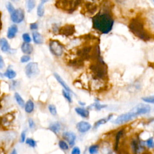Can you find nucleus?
<instances>
[{
    "label": "nucleus",
    "mask_w": 154,
    "mask_h": 154,
    "mask_svg": "<svg viewBox=\"0 0 154 154\" xmlns=\"http://www.w3.org/2000/svg\"><path fill=\"white\" fill-rule=\"evenodd\" d=\"M79 103H80V104L82 105H85V103H82L81 102H79Z\"/></svg>",
    "instance_id": "51"
},
{
    "label": "nucleus",
    "mask_w": 154,
    "mask_h": 154,
    "mask_svg": "<svg viewBox=\"0 0 154 154\" xmlns=\"http://www.w3.org/2000/svg\"><path fill=\"white\" fill-rule=\"evenodd\" d=\"M4 76L7 77V78L11 79H13L16 77V73L13 69H7L5 72L4 73Z\"/></svg>",
    "instance_id": "25"
},
{
    "label": "nucleus",
    "mask_w": 154,
    "mask_h": 154,
    "mask_svg": "<svg viewBox=\"0 0 154 154\" xmlns=\"http://www.w3.org/2000/svg\"><path fill=\"white\" fill-rule=\"evenodd\" d=\"M22 38L25 43H29L31 41V38L28 33H24L22 34Z\"/></svg>",
    "instance_id": "37"
},
{
    "label": "nucleus",
    "mask_w": 154,
    "mask_h": 154,
    "mask_svg": "<svg viewBox=\"0 0 154 154\" xmlns=\"http://www.w3.org/2000/svg\"><path fill=\"white\" fill-rule=\"evenodd\" d=\"M81 1V0H57L55 6L69 13H72L76 8Z\"/></svg>",
    "instance_id": "4"
},
{
    "label": "nucleus",
    "mask_w": 154,
    "mask_h": 154,
    "mask_svg": "<svg viewBox=\"0 0 154 154\" xmlns=\"http://www.w3.org/2000/svg\"><path fill=\"white\" fill-rule=\"evenodd\" d=\"M152 2H153V4H154V0H152Z\"/></svg>",
    "instance_id": "54"
},
{
    "label": "nucleus",
    "mask_w": 154,
    "mask_h": 154,
    "mask_svg": "<svg viewBox=\"0 0 154 154\" xmlns=\"http://www.w3.org/2000/svg\"><path fill=\"white\" fill-rule=\"evenodd\" d=\"M62 93H63V96L65 97V99L69 102H72V97L70 94V92L65 90H63L62 91Z\"/></svg>",
    "instance_id": "32"
},
{
    "label": "nucleus",
    "mask_w": 154,
    "mask_h": 154,
    "mask_svg": "<svg viewBox=\"0 0 154 154\" xmlns=\"http://www.w3.org/2000/svg\"><path fill=\"white\" fill-rule=\"evenodd\" d=\"M30 29L32 30H35L38 28V23L37 22H34V23H32L30 24L29 25Z\"/></svg>",
    "instance_id": "43"
},
{
    "label": "nucleus",
    "mask_w": 154,
    "mask_h": 154,
    "mask_svg": "<svg viewBox=\"0 0 154 154\" xmlns=\"http://www.w3.org/2000/svg\"><path fill=\"white\" fill-rule=\"evenodd\" d=\"M76 112L83 118H88L90 115V112L88 109L82 107H76L75 108Z\"/></svg>",
    "instance_id": "19"
},
{
    "label": "nucleus",
    "mask_w": 154,
    "mask_h": 154,
    "mask_svg": "<svg viewBox=\"0 0 154 154\" xmlns=\"http://www.w3.org/2000/svg\"><path fill=\"white\" fill-rule=\"evenodd\" d=\"M146 145L149 148H154V140L152 137H150L147 140Z\"/></svg>",
    "instance_id": "35"
},
{
    "label": "nucleus",
    "mask_w": 154,
    "mask_h": 154,
    "mask_svg": "<svg viewBox=\"0 0 154 154\" xmlns=\"http://www.w3.org/2000/svg\"><path fill=\"white\" fill-rule=\"evenodd\" d=\"M1 13L0 12V30L2 28V22H1Z\"/></svg>",
    "instance_id": "49"
},
{
    "label": "nucleus",
    "mask_w": 154,
    "mask_h": 154,
    "mask_svg": "<svg viewBox=\"0 0 154 154\" xmlns=\"http://www.w3.org/2000/svg\"><path fill=\"white\" fill-rule=\"evenodd\" d=\"M54 75L55 76V78H56L57 81L60 84V85L64 88V89L70 93H73V91H72V90L70 88V87L67 85V84L64 82V81L62 79V78L57 73H54Z\"/></svg>",
    "instance_id": "14"
},
{
    "label": "nucleus",
    "mask_w": 154,
    "mask_h": 154,
    "mask_svg": "<svg viewBox=\"0 0 154 154\" xmlns=\"http://www.w3.org/2000/svg\"><path fill=\"white\" fill-rule=\"evenodd\" d=\"M150 111V106L149 105L140 103L136 105L135 107H134L131 110V112L134 113L136 116H138V115L145 114L149 113Z\"/></svg>",
    "instance_id": "9"
},
{
    "label": "nucleus",
    "mask_w": 154,
    "mask_h": 154,
    "mask_svg": "<svg viewBox=\"0 0 154 154\" xmlns=\"http://www.w3.org/2000/svg\"><path fill=\"white\" fill-rule=\"evenodd\" d=\"M6 7L10 14H11L14 10V8L11 2H8L6 5Z\"/></svg>",
    "instance_id": "38"
},
{
    "label": "nucleus",
    "mask_w": 154,
    "mask_h": 154,
    "mask_svg": "<svg viewBox=\"0 0 154 154\" xmlns=\"http://www.w3.org/2000/svg\"><path fill=\"white\" fill-rule=\"evenodd\" d=\"M91 128V125L87 122L81 121L76 124L78 131L81 133H84L89 131Z\"/></svg>",
    "instance_id": "11"
},
{
    "label": "nucleus",
    "mask_w": 154,
    "mask_h": 154,
    "mask_svg": "<svg viewBox=\"0 0 154 154\" xmlns=\"http://www.w3.org/2000/svg\"><path fill=\"white\" fill-rule=\"evenodd\" d=\"M32 38L34 40V42L36 44H42L43 42V38L42 35L37 31H34L32 33Z\"/></svg>",
    "instance_id": "22"
},
{
    "label": "nucleus",
    "mask_w": 154,
    "mask_h": 154,
    "mask_svg": "<svg viewBox=\"0 0 154 154\" xmlns=\"http://www.w3.org/2000/svg\"><path fill=\"white\" fill-rule=\"evenodd\" d=\"M2 122V119L1 117H0V125H1Z\"/></svg>",
    "instance_id": "50"
},
{
    "label": "nucleus",
    "mask_w": 154,
    "mask_h": 154,
    "mask_svg": "<svg viewBox=\"0 0 154 154\" xmlns=\"http://www.w3.org/2000/svg\"><path fill=\"white\" fill-rule=\"evenodd\" d=\"M17 31H18V28H17V25H11L8 28V31H7V37L10 39L14 38L15 37L16 34H17Z\"/></svg>",
    "instance_id": "16"
},
{
    "label": "nucleus",
    "mask_w": 154,
    "mask_h": 154,
    "mask_svg": "<svg viewBox=\"0 0 154 154\" xmlns=\"http://www.w3.org/2000/svg\"><path fill=\"white\" fill-rule=\"evenodd\" d=\"M21 50L23 53L27 54V55H29L33 51V47L29 43L24 42L22 43V45L21 46Z\"/></svg>",
    "instance_id": "17"
},
{
    "label": "nucleus",
    "mask_w": 154,
    "mask_h": 154,
    "mask_svg": "<svg viewBox=\"0 0 154 154\" xmlns=\"http://www.w3.org/2000/svg\"><path fill=\"white\" fill-rule=\"evenodd\" d=\"M0 46L1 51L4 52H9L11 51V48L10 45L8 44L7 40L4 38H0Z\"/></svg>",
    "instance_id": "15"
},
{
    "label": "nucleus",
    "mask_w": 154,
    "mask_h": 154,
    "mask_svg": "<svg viewBox=\"0 0 154 154\" xmlns=\"http://www.w3.org/2000/svg\"><path fill=\"white\" fill-rule=\"evenodd\" d=\"M93 26L94 29L101 33L109 32L113 26V19L107 12H100L95 15L93 19Z\"/></svg>",
    "instance_id": "1"
},
{
    "label": "nucleus",
    "mask_w": 154,
    "mask_h": 154,
    "mask_svg": "<svg viewBox=\"0 0 154 154\" xmlns=\"http://www.w3.org/2000/svg\"><path fill=\"white\" fill-rule=\"evenodd\" d=\"M142 100L147 103H154V95L152 96H149L142 97Z\"/></svg>",
    "instance_id": "31"
},
{
    "label": "nucleus",
    "mask_w": 154,
    "mask_h": 154,
    "mask_svg": "<svg viewBox=\"0 0 154 154\" xmlns=\"http://www.w3.org/2000/svg\"><path fill=\"white\" fill-rule=\"evenodd\" d=\"M99 146L97 144H93L88 148V152L90 154H96L99 151Z\"/></svg>",
    "instance_id": "28"
},
{
    "label": "nucleus",
    "mask_w": 154,
    "mask_h": 154,
    "mask_svg": "<svg viewBox=\"0 0 154 154\" xmlns=\"http://www.w3.org/2000/svg\"><path fill=\"white\" fill-rule=\"evenodd\" d=\"M71 154H81L80 149L78 147H75L73 148Z\"/></svg>",
    "instance_id": "42"
},
{
    "label": "nucleus",
    "mask_w": 154,
    "mask_h": 154,
    "mask_svg": "<svg viewBox=\"0 0 154 154\" xmlns=\"http://www.w3.org/2000/svg\"><path fill=\"white\" fill-rule=\"evenodd\" d=\"M122 134V131H119L117 134V135H116V149H117V146H118V143H119V139L121 137V135Z\"/></svg>",
    "instance_id": "40"
},
{
    "label": "nucleus",
    "mask_w": 154,
    "mask_h": 154,
    "mask_svg": "<svg viewBox=\"0 0 154 154\" xmlns=\"http://www.w3.org/2000/svg\"><path fill=\"white\" fill-rule=\"evenodd\" d=\"M30 59H31V57L29 55H23L20 58V62L21 63H26V62H28L29 60H30Z\"/></svg>",
    "instance_id": "39"
},
{
    "label": "nucleus",
    "mask_w": 154,
    "mask_h": 154,
    "mask_svg": "<svg viewBox=\"0 0 154 154\" xmlns=\"http://www.w3.org/2000/svg\"><path fill=\"white\" fill-rule=\"evenodd\" d=\"M49 47L51 53L56 57H60L63 53V46L58 40H51Z\"/></svg>",
    "instance_id": "5"
},
{
    "label": "nucleus",
    "mask_w": 154,
    "mask_h": 154,
    "mask_svg": "<svg viewBox=\"0 0 154 154\" xmlns=\"http://www.w3.org/2000/svg\"><path fill=\"white\" fill-rule=\"evenodd\" d=\"M59 33L64 36H70L75 32V26L73 25L67 24L61 27L59 30Z\"/></svg>",
    "instance_id": "10"
},
{
    "label": "nucleus",
    "mask_w": 154,
    "mask_h": 154,
    "mask_svg": "<svg viewBox=\"0 0 154 154\" xmlns=\"http://www.w3.org/2000/svg\"><path fill=\"white\" fill-rule=\"evenodd\" d=\"M25 140V131H23L21 134V140L20 142L23 143Z\"/></svg>",
    "instance_id": "46"
},
{
    "label": "nucleus",
    "mask_w": 154,
    "mask_h": 154,
    "mask_svg": "<svg viewBox=\"0 0 154 154\" xmlns=\"http://www.w3.org/2000/svg\"><path fill=\"white\" fill-rule=\"evenodd\" d=\"M44 13H45L44 5H43V4L40 3L37 8V14L38 16L42 17L44 14Z\"/></svg>",
    "instance_id": "29"
},
{
    "label": "nucleus",
    "mask_w": 154,
    "mask_h": 154,
    "mask_svg": "<svg viewBox=\"0 0 154 154\" xmlns=\"http://www.w3.org/2000/svg\"><path fill=\"white\" fill-rule=\"evenodd\" d=\"M49 129L55 134H58L61 129V125L58 122H54L50 125Z\"/></svg>",
    "instance_id": "23"
},
{
    "label": "nucleus",
    "mask_w": 154,
    "mask_h": 154,
    "mask_svg": "<svg viewBox=\"0 0 154 154\" xmlns=\"http://www.w3.org/2000/svg\"><path fill=\"white\" fill-rule=\"evenodd\" d=\"M128 26L131 32L141 40L146 42L151 39V35L145 29L143 22L140 19L137 17L132 19Z\"/></svg>",
    "instance_id": "2"
},
{
    "label": "nucleus",
    "mask_w": 154,
    "mask_h": 154,
    "mask_svg": "<svg viewBox=\"0 0 154 154\" xmlns=\"http://www.w3.org/2000/svg\"><path fill=\"white\" fill-rule=\"evenodd\" d=\"M34 103L31 100H28L25 105V110L27 113H31L34 110Z\"/></svg>",
    "instance_id": "24"
},
{
    "label": "nucleus",
    "mask_w": 154,
    "mask_h": 154,
    "mask_svg": "<svg viewBox=\"0 0 154 154\" xmlns=\"http://www.w3.org/2000/svg\"><path fill=\"white\" fill-rule=\"evenodd\" d=\"M25 72L28 78H32L38 73V64L35 62H31L28 64L25 69Z\"/></svg>",
    "instance_id": "6"
},
{
    "label": "nucleus",
    "mask_w": 154,
    "mask_h": 154,
    "mask_svg": "<svg viewBox=\"0 0 154 154\" xmlns=\"http://www.w3.org/2000/svg\"><path fill=\"white\" fill-rule=\"evenodd\" d=\"M14 98L17 102V103H18V105L21 106V107H24L25 106V102L23 100V99L22 98V97L20 96V95L17 93H15L14 94Z\"/></svg>",
    "instance_id": "26"
},
{
    "label": "nucleus",
    "mask_w": 154,
    "mask_h": 154,
    "mask_svg": "<svg viewBox=\"0 0 154 154\" xmlns=\"http://www.w3.org/2000/svg\"><path fill=\"white\" fill-rule=\"evenodd\" d=\"M112 114H109L107 117L98 120L97 122H95V123H94V126H93V129H97L100 125H103V124H105L107 122H108V121L112 118Z\"/></svg>",
    "instance_id": "20"
},
{
    "label": "nucleus",
    "mask_w": 154,
    "mask_h": 154,
    "mask_svg": "<svg viewBox=\"0 0 154 154\" xmlns=\"http://www.w3.org/2000/svg\"><path fill=\"white\" fill-rule=\"evenodd\" d=\"M136 116H137L134 113L131 111V112L120 115L115 120H114V121H112V123L116 125H121L130 121L131 120L135 118Z\"/></svg>",
    "instance_id": "7"
},
{
    "label": "nucleus",
    "mask_w": 154,
    "mask_h": 154,
    "mask_svg": "<svg viewBox=\"0 0 154 154\" xmlns=\"http://www.w3.org/2000/svg\"><path fill=\"white\" fill-rule=\"evenodd\" d=\"M3 76V75H2V74L0 72V77H2Z\"/></svg>",
    "instance_id": "53"
},
{
    "label": "nucleus",
    "mask_w": 154,
    "mask_h": 154,
    "mask_svg": "<svg viewBox=\"0 0 154 154\" xmlns=\"http://www.w3.org/2000/svg\"><path fill=\"white\" fill-rule=\"evenodd\" d=\"M26 143L32 147H34L36 146V142L32 138H27L26 140Z\"/></svg>",
    "instance_id": "36"
},
{
    "label": "nucleus",
    "mask_w": 154,
    "mask_h": 154,
    "mask_svg": "<svg viewBox=\"0 0 154 154\" xmlns=\"http://www.w3.org/2000/svg\"><path fill=\"white\" fill-rule=\"evenodd\" d=\"M63 138L69 143L70 146H73L76 140V135L72 132H65L63 134Z\"/></svg>",
    "instance_id": "12"
},
{
    "label": "nucleus",
    "mask_w": 154,
    "mask_h": 154,
    "mask_svg": "<svg viewBox=\"0 0 154 154\" xmlns=\"http://www.w3.org/2000/svg\"><path fill=\"white\" fill-rule=\"evenodd\" d=\"M149 23H150V25H151L152 27L154 29V13L151 14L149 16Z\"/></svg>",
    "instance_id": "41"
},
{
    "label": "nucleus",
    "mask_w": 154,
    "mask_h": 154,
    "mask_svg": "<svg viewBox=\"0 0 154 154\" xmlns=\"http://www.w3.org/2000/svg\"><path fill=\"white\" fill-rule=\"evenodd\" d=\"M48 109L51 114L53 116H55L57 114V109L55 105H49L48 106Z\"/></svg>",
    "instance_id": "34"
},
{
    "label": "nucleus",
    "mask_w": 154,
    "mask_h": 154,
    "mask_svg": "<svg viewBox=\"0 0 154 154\" xmlns=\"http://www.w3.org/2000/svg\"><path fill=\"white\" fill-rule=\"evenodd\" d=\"M13 2H17L18 1V0H11Z\"/></svg>",
    "instance_id": "52"
},
{
    "label": "nucleus",
    "mask_w": 154,
    "mask_h": 154,
    "mask_svg": "<svg viewBox=\"0 0 154 154\" xmlns=\"http://www.w3.org/2000/svg\"><path fill=\"white\" fill-rule=\"evenodd\" d=\"M49 1V0H41V1H40V3L44 5V4H45L46 2H48Z\"/></svg>",
    "instance_id": "47"
},
{
    "label": "nucleus",
    "mask_w": 154,
    "mask_h": 154,
    "mask_svg": "<svg viewBox=\"0 0 154 154\" xmlns=\"http://www.w3.org/2000/svg\"><path fill=\"white\" fill-rule=\"evenodd\" d=\"M35 5V0H26V8L28 12L31 11Z\"/></svg>",
    "instance_id": "27"
},
{
    "label": "nucleus",
    "mask_w": 154,
    "mask_h": 154,
    "mask_svg": "<svg viewBox=\"0 0 154 154\" xmlns=\"http://www.w3.org/2000/svg\"><path fill=\"white\" fill-rule=\"evenodd\" d=\"M10 18L14 23H19L22 22L25 18L24 11L22 8L14 9V10L10 14Z\"/></svg>",
    "instance_id": "8"
},
{
    "label": "nucleus",
    "mask_w": 154,
    "mask_h": 154,
    "mask_svg": "<svg viewBox=\"0 0 154 154\" xmlns=\"http://www.w3.org/2000/svg\"><path fill=\"white\" fill-rule=\"evenodd\" d=\"M10 154H17L16 150L15 149H14L12 150V152H11V153H10Z\"/></svg>",
    "instance_id": "48"
},
{
    "label": "nucleus",
    "mask_w": 154,
    "mask_h": 154,
    "mask_svg": "<svg viewBox=\"0 0 154 154\" xmlns=\"http://www.w3.org/2000/svg\"><path fill=\"white\" fill-rule=\"evenodd\" d=\"M93 107H94V108H95L96 110H99H99H100L101 109L106 107V105H102V104H100L99 102H95V103L93 104Z\"/></svg>",
    "instance_id": "33"
},
{
    "label": "nucleus",
    "mask_w": 154,
    "mask_h": 154,
    "mask_svg": "<svg viewBox=\"0 0 154 154\" xmlns=\"http://www.w3.org/2000/svg\"><path fill=\"white\" fill-rule=\"evenodd\" d=\"M5 66V64H4V60L2 57L1 55H0V69H2L4 68Z\"/></svg>",
    "instance_id": "45"
},
{
    "label": "nucleus",
    "mask_w": 154,
    "mask_h": 154,
    "mask_svg": "<svg viewBox=\"0 0 154 154\" xmlns=\"http://www.w3.org/2000/svg\"><path fill=\"white\" fill-rule=\"evenodd\" d=\"M69 65L74 68H81L84 66V62L83 60L80 58H75L74 60H70L69 61Z\"/></svg>",
    "instance_id": "18"
},
{
    "label": "nucleus",
    "mask_w": 154,
    "mask_h": 154,
    "mask_svg": "<svg viewBox=\"0 0 154 154\" xmlns=\"http://www.w3.org/2000/svg\"><path fill=\"white\" fill-rule=\"evenodd\" d=\"M94 62L90 64L91 70L93 77L96 79H103L107 77V66L104 63L101 57L93 60Z\"/></svg>",
    "instance_id": "3"
},
{
    "label": "nucleus",
    "mask_w": 154,
    "mask_h": 154,
    "mask_svg": "<svg viewBox=\"0 0 154 154\" xmlns=\"http://www.w3.org/2000/svg\"><path fill=\"white\" fill-rule=\"evenodd\" d=\"M131 146H132V149L134 152V153H138L141 152L142 145L139 141L135 140H134L131 143Z\"/></svg>",
    "instance_id": "21"
},
{
    "label": "nucleus",
    "mask_w": 154,
    "mask_h": 154,
    "mask_svg": "<svg viewBox=\"0 0 154 154\" xmlns=\"http://www.w3.org/2000/svg\"><path fill=\"white\" fill-rule=\"evenodd\" d=\"M58 145H59V147H60V149H61L63 150H67L69 149V146H68L67 143L64 140L59 141Z\"/></svg>",
    "instance_id": "30"
},
{
    "label": "nucleus",
    "mask_w": 154,
    "mask_h": 154,
    "mask_svg": "<svg viewBox=\"0 0 154 154\" xmlns=\"http://www.w3.org/2000/svg\"><path fill=\"white\" fill-rule=\"evenodd\" d=\"M85 10L87 13L93 14L97 11V6L95 4L91 2H86L85 4Z\"/></svg>",
    "instance_id": "13"
},
{
    "label": "nucleus",
    "mask_w": 154,
    "mask_h": 154,
    "mask_svg": "<svg viewBox=\"0 0 154 154\" xmlns=\"http://www.w3.org/2000/svg\"><path fill=\"white\" fill-rule=\"evenodd\" d=\"M28 124L30 128H33L34 127V122L32 119H28Z\"/></svg>",
    "instance_id": "44"
}]
</instances>
